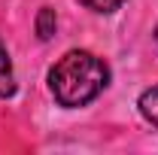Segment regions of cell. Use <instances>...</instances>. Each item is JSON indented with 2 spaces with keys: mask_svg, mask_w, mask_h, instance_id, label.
I'll use <instances>...</instances> for the list:
<instances>
[{
  "mask_svg": "<svg viewBox=\"0 0 158 155\" xmlns=\"http://www.w3.org/2000/svg\"><path fill=\"white\" fill-rule=\"evenodd\" d=\"M140 116L146 119V122H149V125H155L158 128V85H152V88H149V91H143V94H140Z\"/></svg>",
  "mask_w": 158,
  "mask_h": 155,
  "instance_id": "cell-3",
  "label": "cell"
},
{
  "mask_svg": "<svg viewBox=\"0 0 158 155\" xmlns=\"http://www.w3.org/2000/svg\"><path fill=\"white\" fill-rule=\"evenodd\" d=\"M110 82V67L91 55L73 49L49 70V88L61 107H85L106 88Z\"/></svg>",
  "mask_w": 158,
  "mask_h": 155,
  "instance_id": "cell-1",
  "label": "cell"
},
{
  "mask_svg": "<svg viewBox=\"0 0 158 155\" xmlns=\"http://www.w3.org/2000/svg\"><path fill=\"white\" fill-rule=\"evenodd\" d=\"M155 40H158V27H155Z\"/></svg>",
  "mask_w": 158,
  "mask_h": 155,
  "instance_id": "cell-6",
  "label": "cell"
},
{
  "mask_svg": "<svg viewBox=\"0 0 158 155\" xmlns=\"http://www.w3.org/2000/svg\"><path fill=\"white\" fill-rule=\"evenodd\" d=\"M82 6H88L91 12H116L125 0H79Z\"/></svg>",
  "mask_w": 158,
  "mask_h": 155,
  "instance_id": "cell-5",
  "label": "cell"
},
{
  "mask_svg": "<svg viewBox=\"0 0 158 155\" xmlns=\"http://www.w3.org/2000/svg\"><path fill=\"white\" fill-rule=\"evenodd\" d=\"M55 24H58L55 9L43 6V9H40V15H37V37H40V40H49L52 34H55Z\"/></svg>",
  "mask_w": 158,
  "mask_h": 155,
  "instance_id": "cell-4",
  "label": "cell"
},
{
  "mask_svg": "<svg viewBox=\"0 0 158 155\" xmlns=\"http://www.w3.org/2000/svg\"><path fill=\"white\" fill-rule=\"evenodd\" d=\"M12 91H15V73H12V61H9L6 46L0 43V97H9Z\"/></svg>",
  "mask_w": 158,
  "mask_h": 155,
  "instance_id": "cell-2",
  "label": "cell"
}]
</instances>
